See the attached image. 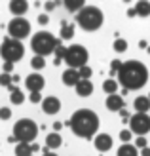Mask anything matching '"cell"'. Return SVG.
Here are the masks:
<instances>
[{
	"instance_id": "24",
	"label": "cell",
	"mask_w": 150,
	"mask_h": 156,
	"mask_svg": "<svg viewBox=\"0 0 150 156\" xmlns=\"http://www.w3.org/2000/svg\"><path fill=\"white\" fill-rule=\"evenodd\" d=\"M85 4L82 2V0H65V8L68 12H74V13H78L84 8Z\"/></svg>"
},
{
	"instance_id": "45",
	"label": "cell",
	"mask_w": 150,
	"mask_h": 156,
	"mask_svg": "<svg viewBox=\"0 0 150 156\" xmlns=\"http://www.w3.org/2000/svg\"><path fill=\"white\" fill-rule=\"evenodd\" d=\"M30 147H33V152H36V151H38V149H40V147H38V145H36V143H33V145H30Z\"/></svg>"
},
{
	"instance_id": "29",
	"label": "cell",
	"mask_w": 150,
	"mask_h": 156,
	"mask_svg": "<svg viewBox=\"0 0 150 156\" xmlns=\"http://www.w3.org/2000/svg\"><path fill=\"white\" fill-rule=\"evenodd\" d=\"M12 84H13V78H12V74H6V73H2V74H0V86H4V88H10Z\"/></svg>"
},
{
	"instance_id": "4",
	"label": "cell",
	"mask_w": 150,
	"mask_h": 156,
	"mask_svg": "<svg viewBox=\"0 0 150 156\" xmlns=\"http://www.w3.org/2000/svg\"><path fill=\"white\" fill-rule=\"evenodd\" d=\"M59 46H61V40L55 38L48 30H38L33 36V40H30V48L40 57H46V55H50V53H53Z\"/></svg>"
},
{
	"instance_id": "21",
	"label": "cell",
	"mask_w": 150,
	"mask_h": 156,
	"mask_svg": "<svg viewBox=\"0 0 150 156\" xmlns=\"http://www.w3.org/2000/svg\"><path fill=\"white\" fill-rule=\"evenodd\" d=\"M13 152H15V156H33V147L29 143H17Z\"/></svg>"
},
{
	"instance_id": "35",
	"label": "cell",
	"mask_w": 150,
	"mask_h": 156,
	"mask_svg": "<svg viewBox=\"0 0 150 156\" xmlns=\"http://www.w3.org/2000/svg\"><path fill=\"white\" fill-rule=\"evenodd\" d=\"M38 23H40V25H48V23H50L48 13H40V15H38Z\"/></svg>"
},
{
	"instance_id": "39",
	"label": "cell",
	"mask_w": 150,
	"mask_h": 156,
	"mask_svg": "<svg viewBox=\"0 0 150 156\" xmlns=\"http://www.w3.org/2000/svg\"><path fill=\"white\" fill-rule=\"evenodd\" d=\"M120 116H122V120H129L131 116H129V112H127V108H124V111H120Z\"/></svg>"
},
{
	"instance_id": "13",
	"label": "cell",
	"mask_w": 150,
	"mask_h": 156,
	"mask_svg": "<svg viewBox=\"0 0 150 156\" xmlns=\"http://www.w3.org/2000/svg\"><path fill=\"white\" fill-rule=\"evenodd\" d=\"M42 111L46 114H57L61 111V101L57 97H53V95L42 99Z\"/></svg>"
},
{
	"instance_id": "28",
	"label": "cell",
	"mask_w": 150,
	"mask_h": 156,
	"mask_svg": "<svg viewBox=\"0 0 150 156\" xmlns=\"http://www.w3.org/2000/svg\"><path fill=\"white\" fill-rule=\"evenodd\" d=\"M53 53H55V65H59V63H61V59H65V57H67V48L61 44Z\"/></svg>"
},
{
	"instance_id": "48",
	"label": "cell",
	"mask_w": 150,
	"mask_h": 156,
	"mask_svg": "<svg viewBox=\"0 0 150 156\" xmlns=\"http://www.w3.org/2000/svg\"><path fill=\"white\" fill-rule=\"evenodd\" d=\"M148 99H150V93H148Z\"/></svg>"
},
{
	"instance_id": "19",
	"label": "cell",
	"mask_w": 150,
	"mask_h": 156,
	"mask_svg": "<svg viewBox=\"0 0 150 156\" xmlns=\"http://www.w3.org/2000/svg\"><path fill=\"white\" fill-rule=\"evenodd\" d=\"M74 36V25L68 21H63L61 23V40H70Z\"/></svg>"
},
{
	"instance_id": "11",
	"label": "cell",
	"mask_w": 150,
	"mask_h": 156,
	"mask_svg": "<svg viewBox=\"0 0 150 156\" xmlns=\"http://www.w3.org/2000/svg\"><path fill=\"white\" fill-rule=\"evenodd\" d=\"M93 145H95V149L99 152H108L112 149V137L108 133H97L95 139H93Z\"/></svg>"
},
{
	"instance_id": "5",
	"label": "cell",
	"mask_w": 150,
	"mask_h": 156,
	"mask_svg": "<svg viewBox=\"0 0 150 156\" xmlns=\"http://www.w3.org/2000/svg\"><path fill=\"white\" fill-rule=\"evenodd\" d=\"M13 137L17 143H29L33 145L38 137V124L30 118H21L13 126Z\"/></svg>"
},
{
	"instance_id": "3",
	"label": "cell",
	"mask_w": 150,
	"mask_h": 156,
	"mask_svg": "<svg viewBox=\"0 0 150 156\" xmlns=\"http://www.w3.org/2000/svg\"><path fill=\"white\" fill-rule=\"evenodd\" d=\"M103 21H105V15H103V12L97 6H84L76 13V23L85 33H95V30H99Z\"/></svg>"
},
{
	"instance_id": "30",
	"label": "cell",
	"mask_w": 150,
	"mask_h": 156,
	"mask_svg": "<svg viewBox=\"0 0 150 156\" xmlns=\"http://www.w3.org/2000/svg\"><path fill=\"white\" fill-rule=\"evenodd\" d=\"M78 73H80V78H82V80H91V67H88V65H85V67H82V69H78Z\"/></svg>"
},
{
	"instance_id": "10",
	"label": "cell",
	"mask_w": 150,
	"mask_h": 156,
	"mask_svg": "<svg viewBox=\"0 0 150 156\" xmlns=\"http://www.w3.org/2000/svg\"><path fill=\"white\" fill-rule=\"evenodd\" d=\"M25 86H27L29 93H40V91L44 90V86H46V80H44L42 74L33 73V74H29V76L25 78Z\"/></svg>"
},
{
	"instance_id": "32",
	"label": "cell",
	"mask_w": 150,
	"mask_h": 156,
	"mask_svg": "<svg viewBox=\"0 0 150 156\" xmlns=\"http://www.w3.org/2000/svg\"><path fill=\"white\" fill-rule=\"evenodd\" d=\"M122 65H124V63H122L120 59H114L112 63H110V74H112V76L118 74V73H120V69H122Z\"/></svg>"
},
{
	"instance_id": "31",
	"label": "cell",
	"mask_w": 150,
	"mask_h": 156,
	"mask_svg": "<svg viewBox=\"0 0 150 156\" xmlns=\"http://www.w3.org/2000/svg\"><path fill=\"white\" fill-rule=\"evenodd\" d=\"M131 137H133L131 129H122V131H120V141H122L124 145H127V143L131 141Z\"/></svg>"
},
{
	"instance_id": "20",
	"label": "cell",
	"mask_w": 150,
	"mask_h": 156,
	"mask_svg": "<svg viewBox=\"0 0 150 156\" xmlns=\"http://www.w3.org/2000/svg\"><path fill=\"white\" fill-rule=\"evenodd\" d=\"M118 156H139V149L131 143L122 145L120 149H118Z\"/></svg>"
},
{
	"instance_id": "14",
	"label": "cell",
	"mask_w": 150,
	"mask_h": 156,
	"mask_svg": "<svg viewBox=\"0 0 150 156\" xmlns=\"http://www.w3.org/2000/svg\"><path fill=\"white\" fill-rule=\"evenodd\" d=\"M61 78H63V84H65V86H74V88L78 86V82L82 80L80 73H78L76 69H67V71H63Z\"/></svg>"
},
{
	"instance_id": "40",
	"label": "cell",
	"mask_w": 150,
	"mask_h": 156,
	"mask_svg": "<svg viewBox=\"0 0 150 156\" xmlns=\"http://www.w3.org/2000/svg\"><path fill=\"white\" fill-rule=\"evenodd\" d=\"M139 154L141 156H150V147H146V149H143V151H139Z\"/></svg>"
},
{
	"instance_id": "37",
	"label": "cell",
	"mask_w": 150,
	"mask_h": 156,
	"mask_svg": "<svg viewBox=\"0 0 150 156\" xmlns=\"http://www.w3.org/2000/svg\"><path fill=\"white\" fill-rule=\"evenodd\" d=\"M2 71H4L6 74H10V73L13 71V63H4V67H2Z\"/></svg>"
},
{
	"instance_id": "46",
	"label": "cell",
	"mask_w": 150,
	"mask_h": 156,
	"mask_svg": "<svg viewBox=\"0 0 150 156\" xmlns=\"http://www.w3.org/2000/svg\"><path fill=\"white\" fill-rule=\"evenodd\" d=\"M42 156H57V154H55V152H51V151H50V152H44Z\"/></svg>"
},
{
	"instance_id": "38",
	"label": "cell",
	"mask_w": 150,
	"mask_h": 156,
	"mask_svg": "<svg viewBox=\"0 0 150 156\" xmlns=\"http://www.w3.org/2000/svg\"><path fill=\"white\" fill-rule=\"evenodd\" d=\"M55 6H57V2H46V4H44V8H46V12H51V10H53Z\"/></svg>"
},
{
	"instance_id": "26",
	"label": "cell",
	"mask_w": 150,
	"mask_h": 156,
	"mask_svg": "<svg viewBox=\"0 0 150 156\" xmlns=\"http://www.w3.org/2000/svg\"><path fill=\"white\" fill-rule=\"evenodd\" d=\"M10 101H12L13 105H21L23 101H25V95H23V91L17 88L15 91H12V93H10Z\"/></svg>"
},
{
	"instance_id": "17",
	"label": "cell",
	"mask_w": 150,
	"mask_h": 156,
	"mask_svg": "<svg viewBox=\"0 0 150 156\" xmlns=\"http://www.w3.org/2000/svg\"><path fill=\"white\" fill-rule=\"evenodd\" d=\"M76 93L80 97H88V95H91L93 93V84H91V80H80L78 82V86H76Z\"/></svg>"
},
{
	"instance_id": "6",
	"label": "cell",
	"mask_w": 150,
	"mask_h": 156,
	"mask_svg": "<svg viewBox=\"0 0 150 156\" xmlns=\"http://www.w3.org/2000/svg\"><path fill=\"white\" fill-rule=\"evenodd\" d=\"M25 55V48H23L21 40H13V38H4L0 44V57L4 59V63H17Z\"/></svg>"
},
{
	"instance_id": "44",
	"label": "cell",
	"mask_w": 150,
	"mask_h": 156,
	"mask_svg": "<svg viewBox=\"0 0 150 156\" xmlns=\"http://www.w3.org/2000/svg\"><path fill=\"white\" fill-rule=\"evenodd\" d=\"M12 78H13V84H17V82H19V76H17V74H12Z\"/></svg>"
},
{
	"instance_id": "7",
	"label": "cell",
	"mask_w": 150,
	"mask_h": 156,
	"mask_svg": "<svg viewBox=\"0 0 150 156\" xmlns=\"http://www.w3.org/2000/svg\"><path fill=\"white\" fill-rule=\"evenodd\" d=\"M88 59H89V53L88 50L80 44H72L67 48V57H65V63L68 65V69H82L88 65Z\"/></svg>"
},
{
	"instance_id": "47",
	"label": "cell",
	"mask_w": 150,
	"mask_h": 156,
	"mask_svg": "<svg viewBox=\"0 0 150 156\" xmlns=\"http://www.w3.org/2000/svg\"><path fill=\"white\" fill-rule=\"evenodd\" d=\"M146 51H148V53H150V46H148V48H146Z\"/></svg>"
},
{
	"instance_id": "36",
	"label": "cell",
	"mask_w": 150,
	"mask_h": 156,
	"mask_svg": "<svg viewBox=\"0 0 150 156\" xmlns=\"http://www.w3.org/2000/svg\"><path fill=\"white\" fill-rule=\"evenodd\" d=\"M30 103H42V95L40 93H30Z\"/></svg>"
},
{
	"instance_id": "23",
	"label": "cell",
	"mask_w": 150,
	"mask_h": 156,
	"mask_svg": "<svg viewBox=\"0 0 150 156\" xmlns=\"http://www.w3.org/2000/svg\"><path fill=\"white\" fill-rule=\"evenodd\" d=\"M133 8H135V12H137L139 17H148V15H150V2L141 0V2H137Z\"/></svg>"
},
{
	"instance_id": "41",
	"label": "cell",
	"mask_w": 150,
	"mask_h": 156,
	"mask_svg": "<svg viewBox=\"0 0 150 156\" xmlns=\"http://www.w3.org/2000/svg\"><path fill=\"white\" fill-rule=\"evenodd\" d=\"M137 12H135V8H131V10H127V17H135Z\"/></svg>"
},
{
	"instance_id": "16",
	"label": "cell",
	"mask_w": 150,
	"mask_h": 156,
	"mask_svg": "<svg viewBox=\"0 0 150 156\" xmlns=\"http://www.w3.org/2000/svg\"><path fill=\"white\" fill-rule=\"evenodd\" d=\"M133 108H135L137 112H141V114H148V111H150V99H148V95L146 97L139 95L135 101H133Z\"/></svg>"
},
{
	"instance_id": "18",
	"label": "cell",
	"mask_w": 150,
	"mask_h": 156,
	"mask_svg": "<svg viewBox=\"0 0 150 156\" xmlns=\"http://www.w3.org/2000/svg\"><path fill=\"white\" fill-rule=\"evenodd\" d=\"M63 145V137L61 133H57V131H51V133H48V137H46V147L51 151V149H59V147Z\"/></svg>"
},
{
	"instance_id": "8",
	"label": "cell",
	"mask_w": 150,
	"mask_h": 156,
	"mask_svg": "<svg viewBox=\"0 0 150 156\" xmlns=\"http://www.w3.org/2000/svg\"><path fill=\"white\" fill-rule=\"evenodd\" d=\"M8 34L13 40H23L30 34V23L25 17H13L8 23Z\"/></svg>"
},
{
	"instance_id": "42",
	"label": "cell",
	"mask_w": 150,
	"mask_h": 156,
	"mask_svg": "<svg viewBox=\"0 0 150 156\" xmlns=\"http://www.w3.org/2000/svg\"><path fill=\"white\" fill-rule=\"evenodd\" d=\"M61 128H63V124H61V122H55V124H53V129H55V131H59Z\"/></svg>"
},
{
	"instance_id": "34",
	"label": "cell",
	"mask_w": 150,
	"mask_h": 156,
	"mask_svg": "<svg viewBox=\"0 0 150 156\" xmlns=\"http://www.w3.org/2000/svg\"><path fill=\"white\" fill-rule=\"evenodd\" d=\"M135 147H137L139 151L146 149V137H137V143H135Z\"/></svg>"
},
{
	"instance_id": "22",
	"label": "cell",
	"mask_w": 150,
	"mask_h": 156,
	"mask_svg": "<svg viewBox=\"0 0 150 156\" xmlns=\"http://www.w3.org/2000/svg\"><path fill=\"white\" fill-rule=\"evenodd\" d=\"M118 88H120V86H118V82L114 80V78H108V80L103 82V91H105L106 95H114V93L118 91Z\"/></svg>"
},
{
	"instance_id": "25",
	"label": "cell",
	"mask_w": 150,
	"mask_h": 156,
	"mask_svg": "<svg viewBox=\"0 0 150 156\" xmlns=\"http://www.w3.org/2000/svg\"><path fill=\"white\" fill-rule=\"evenodd\" d=\"M30 67L34 69V71H42L46 67V57H40V55H34L30 59Z\"/></svg>"
},
{
	"instance_id": "33",
	"label": "cell",
	"mask_w": 150,
	"mask_h": 156,
	"mask_svg": "<svg viewBox=\"0 0 150 156\" xmlns=\"http://www.w3.org/2000/svg\"><path fill=\"white\" fill-rule=\"evenodd\" d=\"M12 116V108L10 107H2L0 108V120H10Z\"/></svg>"
},
{
	"instance_id": "43",
	"label": "cell",
	"mask_w": 150,
	"mask_h": 156,
	"mask_svg": "<svg viewBox=\"0 0 150 156\" xmlns=\"http://www.w3.org/2000/svg\"><path fill=\"white\" fill-rule=\"evenodd\" d=\"M139 48H148V44H146V40H139Z\"/></svg>"
},
{
	"instance_id": "15",
	"label": "cell",
	"mask_w": 150,
	"mask_h": 156,
	"mask_svg": "<svg viewBox=\"0 0 150 156\" xmlns=\"http://www.w3.org/2000/svg\"><path fill=\"white\" fill-rule=\"evenodd\" d=\"M10 12L15 17H23V13L29 12V2L27 0H12L10 2Z\"/></svg>"
},
{
	"instance_id": "49",
	"label": "cell",
	"mask_w": 150,
	"mask_h": 156,
	"mask_svg": "<svg viewBox=\"0 0 150 156\" xmlns=\"http://www.w3.org/2000/svg\"><path fill=\"white\" fill-rule=\"evenodd\" d=\"M0 74H2V73H0Z\"/></svg>"
},
{
	"instance_id": "12",
	"label": "cell",
	"mask_w": 150,
	"mask_h": 156,
	"mask_svg": "<svg viewBox=\"0 0 150 156\" xmlns=\"http://www.w3.org/2000/svg\"><path fill=\"white\" fill-rule=\"evenodd\" d=\"M105 107L108 108V111H112V112H120V111H124V108H125V101H124L122 95L114 93V95H106Z\"/></svg>"
},
{
	"instance_id": "2",
	"label": "cell",
	"mask_w": 150,
	"mask_h": 156,
	"mask_svg": "<svg viewBox=\"0 0 150 156\" xmlns=\"http://www.w3.org/2000/svg\"><path fill=\"white\" fill-rule=\"evenodd\" d=\"M99 116L91 111V108H78L72 112L68 120L70 131L80 137V139H91L93 135H97L99 131Z\"/></svg>"
},
{
	"instance_id": "9",
	"label": "cell",
	"mask_w": 150,
	"mask_h": 156,
	"mask_svg": "<svg viewBox=\"0 0 150 156\" xmlns=\"http://www.w3.org/2000/svg\"><path fill=\"white\" fill-rule=\"evenodd\" d=\"M129 129H131L133 135L145 137L150 131V116L148 114H141V112L133 114L131 118H129Z\"/></svg>"
},
{
	"instance_id": "1",
	"label": "cell",
	"mask_w": 150,
	"mask_h": 156,
	"mask_svg": "<svg viewBox=\"0 0 150 156\" xmlns=\"http://www.w3.org/2000/svg\"><path fill=\"white\" fill-rule=\"evenodd\" d=\"M148 82V69L145 63L137 59H129L122 65L120 73H118V84L124 86V90H141Z\"/></svg>"
},
{
	"instance_id": "27",
	"label": "cell",
	"mask_w": 150,
	"mask_h": 156,
	"mask_svg": "<svg viewBox=\"0 0 150 156\" xmlns=\"http://www.w3.org/2000/svg\"><path fill=\"white\" fill-rule=\"evenodd\" d=\"M125 50H127V40H125V38H116L114 40V51L116 53H124Z\"/></svg>"
}]
</instances>
